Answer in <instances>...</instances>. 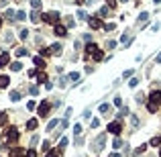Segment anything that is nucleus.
<instances>
[{"mask_svg": "<svg viewBox=\"0 0 161 157\" xmlns=\"http://www.w3.org/2000/svg\"><path fill=\"white\" fill-rule=\"evenodd\" d=\"M159 143H161V137H153L151 139V147H159Z\"/></svg>", "mask_w": 161, "mask_h": 157, "instance_id": "obj_28", "label": "nucleus"}, {"mask_svg": "<svg viewBox=\"0 0 161 157\" xmlns=\"http://www.w3.org/2000/svg\"><path fill=\"white\" fill-rule=\"evenodd\" d=\"M110 157H122L121 153H116V151H114V153H110Z\"/></svg>", "mask_w": 161, "mask_h": 157, "instance_id": "obj_57", "label": "nucleus"}, {"mask_svg": "<svg viewBox=\"0 0 161 157\" xmlns=\"http://www.w3.org/2000/svg\"><path fill=\"white\" fill-rule=\"evenodd\" d=\"M100 112L102 114H108L110 112V104H100Z\"/></svg>", "mask_w": 161, "mask_h": 157, "instance_id": "obj_25", "label": "nucleus"}, {"mask_svg": "<svg viewBox=\"0 0 161 157\" xmlns=\"http://www.w3.org/2000/svg\"><path fill=\"white\" fill-rule=\"evenodd\" d=\"M41 21L49 23V25H57V23H59V12H57V10H51V12L41 14Z\"/></svg>", "mask_w": 161, "mask_h": 157, "instance_id": "obj_1", "label": "nucleus"}, {"mask_svg": "<svg viewBox=\"0 0 161 157\" xmlns=\"http://www.w3.org/2000/svg\"><path fill=\"white\" fill-rule=\"evenodd\" d=\"M96 49H98V45H96V43H88V45H86V53L90 55V53H94Z\"/></svg>", "mask_w": 161, "mask_h": 157, "instance_id": "obj_13", "label": "nucleus"}, {"mask_svg": "<svg viewBox=\"0 0 161 157\" xmlns=\"http://www.w3.org/2000/svg\"><path fill=\"white\" fill-rule=\"evenodd\" d=\"M143 100H145V94H141V92H139V94H137V102H143Z\"/></svg>", "mask_w": 161, "mask_h": 157, "instance_id": "obj_49", "label": "nucleus"}, {"mask_svg": "<svg viewBox=\"0 0 161 157\" xmlns=\"http://www.w3.org/2000/svg\"><path fill=\"white\" fill-rule=\"evenodd\" d=\"M137 84H139V80H137V78H133V80H131V82H128V86H131V88H135V86H137Z\"/></svg>", "mask_w": 161, "mask_h": 157, "instance_id": "obj_45", "label": "nucleus"}, {"mask_svg": "<svg viewBox=\"0 0 161 157\" xmlns=\"http://www.w3.org/2000/svg\"><path fill=\"white\" fill-rule=\"evenodd\" d=\"M20 39H27V35H29V31H25V29H23V31H20Z\"/></svg>", "mask_w": 161, "mask_h": 157, "instance_id": "obj_47", "label": "nucleus"}, {"mask_svg": "<svg viewBox=\"0 0 161 157\" xmlns=\"http://www.w3.org/2000/svg\"><path fill=\"white\" fill-rule=\"evenodd\" d=\"M131 124H133L135 129H137V127H139V118H137V116L133 114V118H131Z\"/></svg>", "mask_w": 161, "mask_h": 157, "instance_id": "obj_37", "label": "nucleus"}, {"mask_svg": "<svg viewBox=\"0 0 161 157\" xmlns=\"http://www.w3.org/2000/svg\"><path fill=\"white\" fill-rule=\"evenodd\" d=\"M33 63H35V65H37V68H45V61H43V57H41V55H35V57H33Z\"/></svg>", "mask_w": 161, "mask_h": 157, "instance_id": "obj_11", "label": "nucleus"}, {"mask_svg": "<svg viewBox=\"0 0 161 157\" xmlns=\"http://www.w3.org/2000/svg\"><path fill=\"white\" fill-rule=\"evenodd\" d=\"M23 55H27V49H16V57H23Z\"/></svg>", "mask_w": 161, "mask_h": 157, "instance_id": "obj_35", "label": "nucleus"}, {"mask_svg": "<svg viewBox=\"0 0 161 157\" xmlns=\"http://www.w3.org/2000/svg\"><path fill=\"white\" fill-rule=\"evenodd\" d=\"M88 23H90V29H94V31L102 27V19H100V16H90Z\"/></svg>", "mask_w": 161, "mask_h": 157, "instance_id": "obj_4", "label": "nucleus"}, {"mask_svg": "<svg viewBox=\"0 0 161 157\" xmlns=\"http://www.w3.org/2000/svg\"><path fill=\"white\" fill-rule=\"evenodd\" d=\"M78 19H80V21H88V19H90V14H88L86 10H78Z\"/></svg>", "mask_w": 161, "mask_h": 157, "instance_id": "obj_16", "label": "nucleus"}, {"mask_svg": "<svg viewBox=\"0 0 161 157\" xmlns=\"http://www.w3.org/2000/svg\"><path fill=\"white\" fill-rule=\"evenodd\" d=\"M47 157H59V151H47Z\"/></svg>", "mask_w": 161, "mask_h": 157, "instance_id": "obj_40", "label": "nucleus"}, {"mask_svg": "<svg viewBox=\"0 0 161 157\" xmlns=\"http://www.w3.org/2000/svg\"><path fill=\"white\" fill-rule=\"evenodd\" d=\"M106 6H110V8L116 6V0H108V4H106Z\"/></svg>", "mask_w": 161, "mask_h": 157, "instance_id": "obj_56", "label": "nucleus"}, {"mask_svg": "<svg viewBox=\"0 0 161 157\" xmlns=\"http://www.w3.org/2000/svg\"><path fill=\"white\" fill-rule=\"evenodd\" d=\"M8 84H10V78L8 75H0V88H8Z\"/></svg>", "mask_w": 161, "mask_h": 157, "instance_id": "obj_12", "label": "nucleus"}, {"mask_svg": "<svg viewBox=\"0 0 161 157\" xmlns=\"http://www.w3.org/2000/svg\"><path fill=\"white\" fill-rule=\"evenodd\" d=\"M114 47H116V41H112V39L106 41V49H114Z\"/></svg>", "mask_w": 161, "mask_h": 157, "instance_id": "obj_33", "label": "nucleus"}, {"mask_svg": "<svg viewBox=\"0 0 161 157\" xmlns=\"http://www.w3.org/2000/svg\"><path fill=\"white\" fill-rule=\"evenodd\" d=\"M10 155H12V157H20V155H23V149H12Z\"/></svg>", "mask_w": 161, "mask_h": 157, "instance_id": "obj_34", "label": "nucleus"}, {"mask_svg": "<svg viewBox=\"0 0 161 157\" xmlns=\"http://www.w3.org/2000/svg\"><path fill=\"white\" fill-rule=\"evenodd\" d=\"M90 116H92V112H90V108H86L84 110V118H90Z\"/></svg>", "mask_w": 161, "mask_h": 157, "instance_id": "obj_51", "label": "nucleus"}, {"mask_svg": "<svg viewBox=\"0 0 161 157\" xmlns=\"http://www.w3.org/2000/svg\"><path fill=\"white\" fill-rule=\"evenodd\" d=\"M155 61H157V63H161V53L157 55V57H155Z\"/></svg>", "mask_w": 161, "mask_h": 157, "instance_id": "obj_58", "label": "nucleus"}, {"mask_svg": "<svg viewBox=\"0 0 161 157\" xmlns=\"http://www.w3.org/2000/svg\"><path fill=\"white\" fill-rule=\"evenodd\" d=\"M37 143H39V137L35 135V137H33V139H31V145H33V147H35V145H37Z\"/></svg>", "mask_w": 161, "mask_h": 157, "instance_id": "obj_50", "label": "nucleus"}, {"mask_svg": "<svg viewBox=\"0 0 161 157\" xmlns=\"http://www.w3.org/2000/svg\"><path fill=\"white\" fill-rule=\"evenodd\" d=\"M74 133H75V137L82 135V124H75V127H74Z\"/></svg>", "mask_w": 161, "mask_h": 157, "instance_id": "obj_32", "label": "nucleus"}, {"mask_svg": "<svg viewBox=\"0 0 161 157\" xmlns=\"http://www.w3.org/2000/svg\"><path fill=\"white\" fill-rule=\"evenodd\" d=\"M6 19H8V21H14V19H16V14H14L12 10H8V12H6Z\"/></svg>", "mask_w": 161, "mask_h": 157, "instance_id": "obj_36", "label": "nucleus"}, {"mask_svg": "<svg viewBox=\"0 0 161 157\" xmlns=\"http://www.w3.org/2000/svg\"><path fill=\"white\" fill-rule=\"evenodd\" d=\"M27 157H37V153H35V149H31V151H27Z\"/></svg>", "mask_w": 161, "mask_h": 157, "instance_id": "obj_53", "label": "nucleus"}, {"mask_svg": "<svg viewBox=\"0 0 161 157\" xmlns=\"http://www.w3.org/2000/svg\"><path fill=\"white\" fill-rule=\"evenodd\" d=\"M108 131H110V133H112V135H121V131H122V124L121 123H110L108 124Z\"/></svg>", "mask_w": 161, "mask_h": 157, "instance_id": "obj_5", "label": "nucleus"}, {"mask_svg": "<svg viewBox=\"0 0 161 157\" xmlns=\"http://www.w3.org/2000/svg\"><path fill=\"white\" fill-rule=\"evenodd\" d=\"M16 139H19V131L14 129V127L6 129V141H8V143H14Z\"/></svg>", "mask_w": 161, "mask_h": 157, "instance_id": "obj_3", "label": "nucleus"}, {"mask_svg": "<svg viewBox=\"0 0 161 157\" xmlns=\"http://www.w3.org/2000/svg\"><path fill=\"white\" fill-rule=\"evenodd\" d=\"M57 82H59V88H65V82H67V80H65V78H59Z\"/></svg>", "mask_w": 161, "mask_h": 157, "instance_id": "obj_43", "label": "nucleus"}, {"mask_svg": "<svg viewBox=\"0 0 161 157\" xmlns=\"http://www.w3.org/2000/svg\"><path fill=\"white\" fill-rule=\"evenodd\" d=\"M16 19H19V21H23V19H27V14L23 12V10H19V14H16Z\"/></svg>", "mask_w": 161, "mask_h": 157, "instance_id": "obj_42", "label": "nucleus"}, {"mask_svg": "<svg viewBox=\"0 0 161 157\" xmlns=\"http://www.w3.org/2000/svg\"><path fill=\"white\" fill-rule=\"evenodd\" d=\"M10 69H12V72H20V69H23V63L20 61H12L10 63Z\"/></svg>", "mask_w": 161, "mask_h": 157, "instance_id": "obj_15", "label": "nucleus"}, {"mask_svg": "<svg viewBox=\"0 0 161 157\" xmlns=\"http://www.w3.org/2000/svg\"><path fill=\"white\" fill-rule=\"evenodd\" d=\"M121 2H127V0H121Z\"/></svg>", "mask_w": 161, "mask_h": 157, "instance_id": "obj_60", "label": "nucleus"}, {"mask_svg": "<svg viewBox=\"0 0 161 157\" xmlns=\"http://www.w3.org/2000/svg\"><path fill=\"white\" fill-rule=\"evenodd\" d=\"M75 145L82 147V145H84V139H82V137H75Z\"/></svg>", "mask_w": 161, "mask_h": 157, "instance_id": "obj_44", "label": "nucleus"}, {"mask_svg": "<svg viewBox=\"0 0 161 157\" xmlns=\"http://www.w3.org/2000/svg\"><path fill=\"white\" fill-rule=\"evenodd\" d=\"M90 124H92V129H98V127H100V120H98V118H94Z\"/></svg>", "mask_w": 161, "mask_h": 157, "instance_id": "obj_39", "label": "nucleus"}, {"mask_svg": "<svg viewBox=\"0 0 161 157\" xmlns=\"http://www.w3.org/2000/svg\"><path fill=\"white\" fill-rule=\"evenodd\" d=\"M145 149H147V145H141V147H137V153H143Z\"/></svg>", "mask_w": 161, "mask_h": 157, "instance_id": "obj_54", "label": "nucleus"}, {"mask_svg": "<svg viewBox=\"0 0 161 157\" xmlns=\"http://www.w3.org/2000/svg\"><path fill=\"white\" fill-rule=\"evenodd\" d=\"M37 124H39V123H37L35 118H31V120L27 123V129H29V131H35V129H37Z\"/></svg>", "mask_w": 161, "mask_h": 157, "instance_id": "obj_17", "label": "nucleus"}, {"mask_svg": "<svg viewBox=\"0 0 161 157\" xmlns=\"http://www.w3.org/2000/svg\"><path fill=\"white\" fill-rule=\"evenodd\" d=\"M51 49H53V55H61V49L63 47H61L59 43H55V45H51Z\"/></svg>", "mask_w": 161, "mask_h": 157, "instance_id": "obj_18", "label": "nucleus"}, {"mask_svg": "<svg viewBox=\"0 0 161 157\" xmlns=\"http://www.w3.org/2000/svg\"><path fill=\"white\" fill-rule=\"evenodd\" d=\"M153 2H155V4H159V2H161V0H153Z\"/></svg>", "mask_w": 161, "mask_h": 157, "instance_id": "obj_59", "label": "nucleus"}, {"mask_svg": "<svg viewBox=\"0 0 161 157\" xmlns=\"http://www.w3.org/2000/svg\"><path fill=\"white\" fill-rule=\"evenodd\" d=\"M49 108H51V104L45 100V102H41L39 104V116H47L49 114Z\"/></svg>", "mask_w": 161, "mask_h": 157, "instance_id": "obj_6", "label": "nucleus"}, {"mask_svg": "<svg viewBox=\"0 0 161 157\" xmlns=\"http://www.w3.org/2000/svg\"><path fill=\"white\" fill-rule=\"evenodd\" d=\"M112 147H114V149H121V147H122V141L118 139V137H114V141H112Z\"/></svg>", "mask_w": 161, "mask_h": 157, "instance_id": "obj_23", "label": "nucleus"}, {"mask_svg": "<svg viewBox=\"0 0 161 157\" xmlns=\"http://www.w3.org/2000/svg\"><path fill=\"white\" fill-rule=\"evenodd\" d=\"M114 104H116V106H121V104H122V100H121V96H116V98H114Z\"/></svg>", "mask_w": 161, "mask_h": 157, "instance_id": "obj_52", "label": "nucleus"}, {"mask_svg": "<svg viewBox=\"0 0 161 157\" xmlns=\"http://www.w3.org/2000/svg\"><path fill=\"white\" fill-rule=\"evenodd\" d=\"M94 59H96V61H102V59H104V53L96 49V51H94Z\"/></svg>", "mask_w": 161, "mask_h": 157, "instance_id": "obj_24", "label": "nucleus"}, {"mask_svg": "<svg viewBox=\"0 0 161 157\" xmlns=\"http://www.w3.org/2000/svg\"><path fill=\"white\" fill-rule=\"evenodd\" d=\"M114 27H116L114 23H106V25H104V29H106V31H114Z\"/></svg>", "mask_w": 161, "mask_h": 157, "instance_id": "obj_38", "label": "nucleus"}, {"mask_svg": "<svg viewBox=\"0 0 161 157\" xmlns=\"http://www.w3.org/2000/svg\"><path fill=\"white\" fill-rule=\"evenodd\" d=\"M37 80H39V82H47V75H45V72H39V74H37Z\"/></svg>", "mask_w": 161, "mask_h": 157, "instance_id": "obj_30", "label": "nucleus"}, {"mask_svg": "<svg viewBox=\"0 0 161 157\" xmlns=\"http://www.w3.org/2000/svg\"><path fill=\"white\" fill-rule=\"evenodd\" d=\"M31 21H33V23L41 21V12H39V10H33V12H31Z\"/></svg>", "mask_w": 161, "mask_h": 157, "instance_id": "obj_14", "label": "nucleus"}, {"mask_svg": "<svg viewBox=\"0 0 161 157\" xmlns=\"http://www.w3.org/2000/svg\"><path fill=\"white\" fill-rule=\"evenodd\" d=\"M69 80H72V82L80 80V74H78V72H72V74H69Z\"/></svg>", "mask_w": 161, "mask_h": 157, "instance_id": "obj_31", "label": "nucleus"}, {"mask_svg": "<svg viewBox=\"0 0 161 157\" xmlns=\"http://www.w3.org/2000/svg\"><path fill=\"white\" fill-rule=\"evenodd\" d=\"M10 57H8V53H4V51H2V53H0V68H4V65H10Z\"/></svg>", "mask_w": 161, "mask_h": 157, "instance_id": "obj_9", "label": "nucleus"}, {"mask_svg": "<svg viewBox=\"0 0 161 157\" xmlns=\"http://www.w3.org/2000/svg\"><path fill=\"white\" fill-rule=\"evenodd\" d=\"M31 6L33 10H41V0H31Z\"/></svg>", "mask_w": 161, "mask_h": 157, "instance_id": "obj_26", "label": "nucleus"}, {"mask_svg": "<svg viewBox=\"0 0 161 157\" xmlns=\"http://www.w3.org/2000/svg\"><path fill=\"white\" fill-rule=\"evenodd\" d=\"M31 94L37 96V94H39V88H37V86H31Z\"/></svg>", "mask_w": 161, "mask_h": 157, "instance_id": "obj_46", "label": "nucleus"}, {"mask_svg": "<svg viewBox=\"0 0 161 157\" xmlns=\"http://www.w3.org/2000/svg\"><path fill=\"white\" fill-rule=\"evenodd\" d=\"M78 157H82V155H78ZM84 157H86V155H84Z\"/></svg>", "mask_w": 161, "mask_h": 157, "instance_id": "obj_62", "label": "nucleus"}, {"mask_svg": "<svg viewBox=\"0 0 161 157\" xmlns=\"http://www.w3.org/2000/svg\"><path fill=\"white\" fill-rule=\"evenodd\" d=\"M20 157H23V155H20Z\"/></svg>", "mask_w": 161, "mask_h": 157, "instance_id": "obj_63", "label": "nucleus"}, {"mask_svg": "<svg viewBox=\"0 0 161 157\" xmlns=\"http://www.w3.org/2000/svg\"><path fill=\"white\" fill-rule=\"evenodd\" d=\"M159 157H161V151H159Z\"/></svg>", "mask_w": 161, "mask_h": 157, "instance_id": "obj_61", "label": "nucleus"}, {"mask_svg": "<svg viewBox=\"0 0 161 157\" xmlns=\"http://www.w3.org/2000/svg\"><path fill=\"white\" fill-rule=\"evenodd\" d=\"M121 41H122V45H124V47H128V45H131V41H133L131 33H124V35L121 37Z\"/></svg>", "mask_w": 161, "mask_h": 157, "instance_id": "obj_10", "label": "nucleus"}, {"mask_svg": "<svg viewBox=\"0 0 161 157\" xmlns=\"http://www.w3.org/2000/svg\"><path fill=\"white\" fill-rule=\"evenodd\" d=\"M65 147H67V139H65V137H63V139H61V141H59V147H57V151H59V153H61V151L65 149Z\"/></svg>", "mask_w": 161, "mask_h": 157, "instance_id": "obj_21", "label": "nucleus"}, {"mask_svg": "<svg viewBox=\"0 0 161 157\" xmlns=\"http://www.w3.org/2000/svg\"><path fill=\"white\" fill-rule=\"evenodd\" d=\"M6 123V112H0V124Z\"/></svg>", "mask_w": 161, "mask_h": 157, "instance_id": "obj_41", "label": "nucleus"}, {"mask_svg": "<svg viewBox=\"0 0 161 157\" xmlns=\"http://www.w3.org/2000/svg\"><path fill=\"white\" fill-rule=\"evenodd\" d=\"M27 108H29V110H35V102H33V100H31V102L27 104Z\"/></svg>", "mask_w": 161, "mask_h": 157, "instance_id": "obj_55", "label": "nucleus"}, {"mask_svg": "<svg viewBox=\"0 0 161 157\" xmlns=\"http://www.w3.org/2000/svg\"><path fill=\"white\" fill-rule=\"evenodd\" d=\"M157 106H159V104H155V102H149V104H147V110L151 112V114H153V112H157Z\"/></svg>", "mask_w": 161, "mask_h": 157, "instance_id": "obj_20", "label": "nucleus"}, {"mask_svg": "<svg viewBox=\"0 0 161 157\" xmlns=\"http://www.w3.org/2000/svg\"><path fill=\"white\" fill-rule=\"evenodd\" d=\"M149 102H155V104H161V90H155L149 94Z\"/></svg>", "mask_w": 161, "mask_h": 157, "instance_id": "obj_7", "label": "nucleus"}, {"mask_svg": "<svg viewBox=\"0 0 161 157\" xmlns=\"http://www.w3.org/2000/svg\"><path fill=\"white\" fill-rule=\"evenodd\" d=\"M10 100H12V102H19V100H20V94L16 92V90H12V92H10Z\"/></svg>", "mask_w": 161, "mask_h": 157, "instance_id": "obj_19", "label": "nucleus"}, {"mask_svg": "<svg viewBox=\"0 0 161 157\" xmlns=\"http://www.w3.org/2000/svg\"><path fill=\"white\" fill-rule=\"evenodd\" d=\"M104 145H106V135L102 133V135H98L94 141H92V151H96V153H98V151H102V147H104Z\"/></svg>", "mask_w": 161, "mask_h": 157, "instance_id": "obj_2", "label": "nucleus"}, {"mask_svg": "<svg viewBox=\"0 0 161 157\" xmlns=\"http://www.w3.org/2000/svg\"><path fill=\"white\" fill-rule=\"evenodd\" d=\"M55 35H57V37H65L67 35V27H63V25L57 23V25H55Z\"/></svg>", "mask_w": 161, "mask_h": 157, "instance_id": "obj_8", "label": "nucleus"}, {"mask_svg": "<svg viewBox=\"0 0 161 157\" xmlns=\"http://www.w3.org/2000/svg\"><path fill=\"white\" fill-rule=\"evenodd\" d=\"M147 19H149V12H141V14H139V25H143Z\"/></svg>", "mask_w": 161, "mask_h": 157, "instance_id": "obj_27", "label": "nucleus"}, {"mask_svg": "<svg viewBox=\"0 0 161 157\" xmlns=\"http://www.w3.org/2000/svg\"><path fill=\"white\" fill-rule=\"evenodd\" d=\"M57 124H59V120H51V123L47 124V131H49V133H51V131H53L55 127H57Z\"/></svg>", "mask_w": 161, "mask_h": 157, "instance_id": "obj_29", "label": "nucleus"}, {"mask_svg": "<svg viewBox=\"0 0 161 157\" xmlns=\"http://www.w3.org/2000/svg\"><path fill=\"white\" fill-rule=\"evenodd\" d=\"M108 10H110V6H102L100 10H98V16H100V19H102V16H106Z\"/></svg>", "mask_w": 161, "mask_h": 157, "instance_id": "obj_22", "label": "nucleus"}, {"mask_svg": "<svg viewBox=\"0 0 161 157\" xmlns=\"http://www.w3.org/2000/svg\"><path fill=\"white\" fill-rule=\"evenodd\" d=\"M49 53H51V49H45V47L41 49V55H43V57H45V55H49Z\"/></svg>", "mask_w": 161, "mask_h": 157, "instance_id": "obj_48", "label": "nucleus"}]
</instances>
